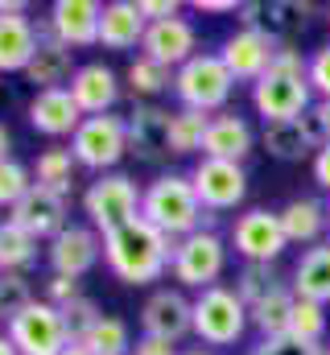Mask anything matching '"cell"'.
Listing matches in <instances>:
<instances>
[{"instance_id":"1","label":"cell","mask_w":330,"mask_h":355,"mask_svg":"<svg viewBox=\"0 0 330 355\" xmlns=\"http://www.w3.org/2000/svg\"><path fill=\"white\" fill-rule=\"evenodd\" d=\"M173 252H177V240H169L165 232L145 223L141 215L103 236V261L116 272V281H124V285L162 281L165 268H173Z\"/></svg>"},{"instance_id":"2","label":"cell","mask_w":330,"mask_h":355,"mask_svg":"<svg viewBox=\"0 0 330 355\" xmlns=\"http://www.w3.org/2000/svg\"><path fill=\"white\" fill-rule=\"evenodd\" d=\"M310 95H314L310 91V58L297 46H277L268 75L260 83H252V107L264 116V124L297 120L314 107Z\"/></svg>"},{"instance_id":"3","label":"cell","mask_w":330,"mask_h":355,"mask_svg":"<svg viewBox=\"0 0 330 355\" xmlns=\"http://www.w3.org/2000/svg\"><path fill=\"white\" fill-rule=\"evenodd\" d=\"M202 202L194 194V182L186 174H162L141 190V219L165 232L169 240H186L202 223Z\"/></svg>"},{"instance_id":"4","label":"cell","mask_w":330,"mask_h":355,"mask_svg":"<svg viewBox=\"0 0 330 355\" xmlns=\"http://www.w3.org/2000/svg\"><path fill=\"white\" fill-rule=\"evenodd\" d=\"M248 306L227 285H211L194 297V335L207 347H232L248 331Z\"/></svg>"},{"instance_id":"5","label":"cell","mask_w":330,"mask_h":355,"mask_svg":"<svg viewBox=\"0 0 330 355\" xmlns=\"http://www.w3.org/2000/svg\"><path fill=\"white\" fill-rule=\"evenodd\" d=\"M232 91H236V79H232V71L223 67L219 54H194L173 75V95L182 99V107H194V112L223 107L232 99Z\"/></svg>"},{"instance_id":"6","label":"cell","mask_w":330,"mask_h":355,"mask_svg":"<svg viewBox=\"0 0 330 355\" xmlns=\"http://www.w3.org/2000/svg\"><path fill=\"white\" fill-rule=\"evenodd\" d=\"M71 153L87 170H112L128 153V120L116 116V112L82 116V124L71 137Z\"/></svg>"},{"instance_id":"7","label":"cell","mask_w":330,"mask_h":355,"mask_svg":"<svg viewBox=\"0 0 330 355\" xmlns=\"http://www.w3.org/2000/svg\"><path fill=\"white\" fill-rule=\"evenodd\" d=\"M82 211H87L91 227L107 236V232H116V227H124L141 215V190L128 174H103L99 182L87 186Z\"/></svg>"},{"instance_id":"8","label":"cell","mask_w":330,"mask_h":355,"mask_svg":"<svg viewBox=\"0 0 330 355\" xmlns=\"http://www.w3.org/2000/svg\"><path fill=\"white\" fill-rule=\"evenodd\" d=\"M4 335L17 347V355H58L67 347V327H62L58 306L37 302V297L4 327Z\"/></svg>"},{"instance_id":"9","label":"cell","mask_w":330,"mask_h":355,"mask_svg":"<svg viewBox=\"0 0 330 355\" xmlns=\"http://www.w3.org/2000/svg\"><path fill=\"white\" fill-rule=\"evenodd\" d=\"M223 265H227V248H223L219 232H194V236L177 240V252H173V281L202 293V289L219 285Z\"/></svg>"},{"instance_id":"10","label":"cell","mask_w":330,"mask_h":355,"mask_svg":"<svg viewBox=\"0 0 330 355\" xmlns=\"http://www.w3.org/2000/svg\"><path fill=\"white\" fill-rule=\"evenodd\" d=\"M236 12H240V29H256V33H264L277 46H293L297 33L306 29L310 4H297V0H252V4H240Z\"/></svg>"},{"instance_id":"11","label":"cell","mask_w":330,"mask_h":355,"mask_svg":"<svg viewBox=\"0 0 330 355\" xmlns=\"http://www.w3.org/2000/svg\"><path fill=\"white\" fill-rule=\"evenodd\" d=\"M232 244L244 261H260V265H272L281 252H285V232H281V215L277 211H264V207H252L236 219L232 227Z\"/></svg>"},{"instance_id":"12","label":"cell","mask_w":330,"mask_h":355,"mask_svg":"<svg viewBox=\"0 0 330 355\" xmlns=\"http://www.w3.org/2000/svg\"><path fill=\"white\" fill-rule=\"evenodd\" d=\"M194 194L207 211H227V207H240L248 194V174L240 162H219V157H202L194 166Z\"/></svg>"},{"instance_id":"13","label":"cell","mask_w":330,"mask_h":355,"mask_svg":"<svg viewBox=\"0 0 330 355\" xmlns=\"http://www.w3.org/2000/svg\"><path fill=\"white\" fill-rule=\"evenodd\" d=\"M67 211H71V202H67V194H58V190H50V186H29V194L12 207V223H21L33 240H54L58 232H67Z\"/></svg>"},{"instance_id":"14","label":"cell","mask_w":330,"mask_h":355,"mask_svg":"<svg viewBox=\"0 0 330 355\" xmlns=\"http://www.w3.org/2000/svg\"><path fill=\"white\" fill-rule=\"evenodd\" d=\"M141 327H145V335H153V339L177 343V339H186V335L194 331V302H190L182 289H157V293L145 302V310H141Z\"/></svg>"},{"instance_id":"15","label":"cell","mask_w":330,"mask_h":355,"mask_svg":"<svg viewBox=\"0 0 330 355\" xmlns=\"http://www.w3.org/2000/svg\"><path fill=\"white\" fill-rule=\"evenodd\" d=\"M272 54H277V42H268L256 29L232 33L223 42V50H219V58H223V67L232 71L236 83H260L268 75V67H272Z\"/></svg>"},{"instance_id":"16","label":"cell","mask_w":330,"mask_h":355,"mask_svg":"<svg viewBox=\"0 0 330 355\" xmlns=\"http://www.w3.org/2000/svg\"><path fill=\"white\" fill-rule=\"evenodd\" d=\"M25 79L37 91H58L62 83L75 79V50L62 46L50 25L37 29V50H33V58H29V67H25Z\"/></svg>"},{"instance_id":"17","label":"cell","mask_w":330,"mask_h":355,"mask_svg":"<svg viewBox=\"0 0 330 355\" xmlns=\"http://www.w3.org/2000/svg\"><path fill=\"white\" fill-rule=\"evenodd\" d=\"M194 46H198V33L186 17H169V21H149L145 29V58L162 62V67H186L194 58Z\"/></svg>"},{"instance_id":"18","label":"cell","mask_w":330,"mask_h":355,"mask_svg":"<svg viewBox=\"0 0 330 355\" xmlns=\"http://www.w3.org/2000/svg\"><path fill=\"white\" fill-rule=\"evenodd\" d=\"M260 141H264L268 157H277V162H306V157H314V153L322 149V137H318V124H314L310 112L297 116V120L264 124Z\"/></svg>"},{"instance_id":"19","label":"cell","mask_w":330,"mask_h":355,"mask_svg":"<svg viewBox=\"0 0 330 355\" xmlns=\"http://www.w3.org/2000/svg\"><path fill=\"white\" fill-rule=\"evenodd\" d=\"M99 17H103V4L95 0H58L50 8V29L62 46L82 50L99 42Z\"/></svg>"},{"instance_id":"20","label":"cell","mask_w":330,"mask_h":355,"mask_svg":"<svg viewBox=\"0 0 330 355\" xmlns=\"http://www.w3.org/2000/svg\"><path fill=\"white\" fill-rule=\"evenodd\" d=\"M99 252H103L99 236H95L91 227H75V223H71L67 232H58V236L50 240V265H54V277H75V281H79L82 272L95 268Z\"/></svg>"},{"instance_id":"21","label":"cell","mask_w":330,"mask_h":355,"mask_svg":"<svg viewBox=\"0 0 330 355\" xmlns=\"http://www.w3.org/2000/svg\"><path fill=\"white\" fill-rule=\"evenodd\" d=\"M169 116L157 103H137L128 116V153H137L141 162H162L169 153Z\"/></svg>"},{"instance_id":"22","label":"cell","mask_w":330,"mask_h":355,"mask_svg":"<svg viewBox=\"0 0 330 355\" xmlns=\"http://www.w3.org/2000/svg\"><path fill=\"white\" fill-rule=\"evenodd\" d=\"M29 124L46 137H75V128L82 124V112L75 103L71 87L58 91H37L29 99Z\"/></svg>"},{"instance_id":"23","label":"cell","mask_w":330,"mask_h":355,"mask_svg":"<svg viewBox=\"0 0 330 355\" xmlns=\"http://www.w3.org/2000/svg\"><path fill=\"white\" fill-rule=\"evenodd\" d=\"M71 95H75V103H79L82 116H103V112H112L116 99H120L116 71L103 67V62H87V67L75 71V79H71Z\"/></svg>"},{"instance_id":"24","label":"cell","mask_w":330,"mask_h":355,"mask_svg":"<svg viewBox=\"0 0 330 355\" xmlns=\"http://www.w3.org/2000/svg\"><path fill=\"white\" fill-rule=\"evenodd\" d=\"M145 29H149V21L137 0H112V4H103V17H99V46L132 50L145 42Z\"/></svg>"},{"instance_id":"25","label":"cell","mask_w":330,"mask_h":355,"mask_svg":"<svg viewBox=\"0 0 330 355\" xmlns=\"http://www.w3.org/2000/svg\"><path fill=\"white\" fill-rule=\"evenodd\" d=\"M256 137L248 128L244 116H211L207 137H202V157H219V162H240L252 153Z\"/></svg>"},{"instance_id":"26","label":"cell","mask_w":330,"mask_h":355,"mask_svg":"<svg viewBox=\"0 0 330 355\" xmlns=\"http://www.w3.org/2000/svg\"><path fill=\"white\" fill-rule=\"evenodd\" d=\"M293 293L306 302L330 306V244H314L302 252V261L293 268Z\"/></svg>"},{"instance_id":"27","label":"cell","mask_w":330,"mask_h":355,"mask_svg":"<svg viewBox=\"0 0 330 355\" xmlns=\"http://www.w3.org/2000/svg\"><path fill=\"white\" fill-rule=\"evenodd\" d=\"M277 215L289 244H318V236L327 232V207L318 198H289Z\"/></svg>"},{"instance_id":"28","label":"cell","mask_w":330,"mask_h":355,"mask_svg":"<svg viewBox=\"0 0 330 355\" xmlns=\"http://www.w3.org/2000/svg\"><path fill=\"white\" fill-rule=\"evenodd\" d=\"M37 50V29L29 17H0V71H25Z\"/></svg>"},{"instance_id":"29","label":"cell","mask_w":330,"mask_h":355,"mask_svg":"<svg viewBox=\"0 0 330 355\" xmlns=\"http://www.w3.org/2000/svg\"><path fill=\"white\" fill-rule=\"evenodd\" d=\"M293 306H297V293H293V285H281L277 293H268L264 302H256V306L248 310V318H252V327H256L264 339H272V335H289Z\"/></svg>"},{"instance_id":"30","label":"cell","mask_w":330,"mask_h":355,"mask_svg":"<svg viewBox=\"0 0 330 355\" xmlns=\"http://www.w3.org/2000/svg\"><path fill=\"white\" fill-rule=\"evenodd\" d=\"M207 124H211V116H207V112H194V107H177V112L169 116V153L186 157V153L202 149Z\"/></svg>"},{"instance_id":"31","label":"cell","mask_w":330,"mask_h":355,"mask_svg":"<svg viewBox=\"0 0 330 355\" xmlns=\"http://www.w3.org/2000/svg\"><path fill=\"white\" fill-rule=\"evenodd\" d=\"M33 257H37V240L21 223L4 219L0 223V272H21L25 265H33Z\"/></svg>"},{"instance_id":"32","label":"cell","mask_w":330,"mask_h":355,"mask_svg":"<svg viewBox=\"0 0 330 355\" xmlns=\"http://www.w3.org/2000/svg\"><path fill=\"white\" fill-rule=\"evenodd\" d=\"M285 281L277 277V265H260V261H244L240 268V277H236V293H240V302H244L248 310L256 306V302H264L268 293H277Z\"/></svg>"},{"instance_id":"33","label":"cell","mask_w":330,"mask_h":355,"mask_svg":"<svg viewBox=\"0 0 330 355\" xmlns=\"http://www.w3.org/2000/svg\"><path fill=\"white\" fill-rule=\"evenodd\" d=\"M82 347H87L91 355H128V352H132V339H128L124 318L103 314V318L91 327V335L82 339Z\"/></svg>"},{"instance_id":"34","label":"cell","mask_w":330,"mask_h":355,"mask_svg":"<svg viewBox=\"0 0 330 355\" xmlns=\"http://www.w3.org/2000/svg\"><path fill=\"white\" fill-rule=\"evenodd\" d=\"M327 331H330L327 306L297 297V306H293V318H289V335H293V339H302V343H314V347H322Z\"/></svg>"},{"instance_id":"35","label":"cell","mask_w":330,"mask_h":355,"mask_svg":"<svg viewBox=\"0 0 330 355\" xmlns=\"http://www.w3.org/2000/svg\"><path fill=\"white\" fill-rule=\"evenodd\" d=\"M71 170H75V153L71 149H46V153H37V166H33L37 186H50L58 194L71 190Z\"/></svg>"},{"instance_id":"36","label":"cell","mask_w":330,"mask_h":355,"mask_svg":"<svg viewBox=\"0 0 330 355\" xmlns=\"http://www.w3.org/2000/svg\"><path fill=\"white\" fill-rule=\"evenodd\" d=\"M128 87H132V95H162L169 83H173V75H169V67H162V62H153V58H137L132 67H128Z\"/></svg>"},{"instance_id":"37","label":"cell","mask_w":330,"mask_h":355,"mask_svg":"<svg viewBox=\"0 0 330 355\" xmlns=\"http://www.w3.org/2000/svg\"><path fill=\"white\" fill-rule=\"evenodd\" d=\"M58 314H62V327H67V343H82V339L91 335V327L103 318V314H99V306H95L91 297H75V302H71V306H62Z\"/></svg>"},{"instance_id":"38","label":"cell","mask_w":330,"mask_h":355,"mask_svg":"<svg viewBox=\"0 0 330 355\" xmlns=\"http://www.w3.org/2000/svg\"><path fill=\"white\" fill-rule=\"evenodd\" d=\"M29 302H33V293H29V281L21 272H0V322L8 327Z\"/></svg>"},{"instance_id":"39","label":"cell","mask_w":330,"mask_h":355,"mask_svg":"<svg viewBox=\"0 0 330 355\" xmlns=\"http://www.w3.org/2000/svg\"><path fill=\"white\" fill-rule=\"evenodd\" d=\"M29 186H33V182H29V170H25L21 162H12V157L0 162V207L12 211V207L29 194Z\"/></svg>"},{"instance_id":"40","label":"cell","mask_w":330,"mask_h":355,"mask_svg":"<svg viewBox=\"0 0 330 355\" xmlns=\"http://www.w3.org/2000/svg\"><path fill=\"white\" fill-rule=\"evenodd\" d=\"M252 355H322V347H314V343H302V339H293V335H272V339H260Z\"/></svg>"},{"instance_id":"41","label":"cell","mask_w":330,"mask_h":355,"mask_svg":"<svg viewBox=\"0 0 330 355\" xmlns=\"http://www.w3.org/2000/svg\"><path fill=\"white\" fill-rule=\"evenodd\" d=\"M310 91L318 99H330V46H318L310 54Z\"/></svg>"},{"instance_id":"42","label":"cell","mask_w":330,"mask_h":355,"mask_svg":"<svg viewBox=\"0 0 330 355\" xmlns=\"http://www.w3.org/2000/svg\"><path fill=\"white\" fill-rule=\"evenodd\" d=\"M75 297H82L75 277H50V285H46V302H50V306L62 310V306H71Z\"/></svg>"},{"instance_id":"43","label":"cell","mask_w":330,"mask_h":355,"mask_svg":"<svg viewBox=\"0 0 330 355\" xmlns=\"http://www.w3.org/2000/svg\"><path fill=\"white\" fill-rule=\"evenodd\" d=\"M128 355H182V352H177V343H169V339L141 335V339H137V347H132Z\"/></svg>"},{"instance_id":"44","label":"cell","mask_w":330,"mask_h":355,"mask_svg":"<svg viewBox=\"0 0 330 355\" xmlns=\"http://www.w3.org/2000/svg\"><path fill=\"white\" fill-rule=\"evenodd\" d=\"M137 4H141L145 21H169V17H177V0H137Z\"/></svg>"},{"instance_id":"45","label":"cell","mask_w":330,"mask_h":355,"mask_svg":"<svg viewBox=\"0 0 330 355\" xmlns=\"http://www.w3.org/2000/svg\"><path fill=\"white\" fill-rule=\"evenodd\" d=\"M310 116H314V124H318L322 145H330V99H318V103L310 107Z\"/></svg>"},{"instance_id":"46","label":"cell","mask_w":330,"mask_h":355,"mask_svg":"<svg viewBox=\"0 0 330 355\" xmlns=\"http://www.w3.org/2000/svg\"><path fill=\"white\" fill-rule=\"evenodd\" d=\"M314 182H318L322 190H330V145H322V149L314 153Z\"/></svg>"},{"instance_id":"47","label":"cell","mask_w":330,"mask_h":355,"mask_svg":"<svg viewBox=\"0 0 330 355\" xmlns=\"http://www.w3.org/2000/svg\"><path fill=\"white\" fill-rule=\"evenodd\" d=\"M194 8L198 12H236L240 4L236 0H194Z\"/></svg>"},{"instance_id":"48","label":"cell","mask_w":330,"mask_h":355,"mask_svg":"<svg viewBox=\"0 0 330 355\" xmlns=\"http://www.w3.org/2000/svg\"><path fill=\"white\" fill-rule=\"evenodd\" d=\"M29 4L25 0H0V17H25Z\"/></svg>"},{"instance_id":"49","label":"cell","mask_w":330,"mask_h":355,"mask_svg":"<svg viewBox=\"0 0 330 355\" xmlns=\"http://www.w3.org/2000/svg\"><path fill=\"white\" fill-rule=\"evenodd\" d=\"M8 145H12V137H8V128L0 124V162H8Z\"/></svg>"},{"instance_id":"50","label":"cell","mask_w":330,"mask_h":355,"mask_svg":"<svg viewBox=\"0 0 330 355\" xmlns=\"http://www.w3.org/2000/svg\"><path fill=\"white\" fill-rule=\"evenodd\" d=\"M58 355H91V352H87L82 343H67V347H62V352H58Z\"/></svg>"},{"instance_id":"51","label":"cell","mask_w":330,"mask_h":355,"mask_svg":"<svg viewBox=\"0 0 330 355\" xmlns=\"http://www.w3.org/2000/svg\"><path fill=\"white\" fill-rule=\"evenodd\" d=\"M0 355H17V347L8 343V335H0Z\"/></svg>"},{"instance_id":"52","label":"cell","mask_w":330,"mask_h":355,"mask_svg":"<svg viewBox=\"0 0 330 355\" xmlns=\"http://www.w3.org/2000/svg\"><path fill=\"white\" fill-rule=\"evenodd\" d=\"M182 355H211V352H202V347H190V352H182Z\"/></svg>"},{"instance_id":"53","label":"cell","mask_w":330,"mask_h":355,"mask_svg":"<svg viewBox=\"0 0 330 355\" xmlns=\"http://www.w3.org/2000/svg\"><path fill=\"white\" fill-rule=\"evenodd\" d=\"M327 232H330V202H327Z\"/></svg>"},{"instance_id":"54","label":"cell","mask_w":330,"mask_h":355,"mask_svg":"<svg viewBox=\"0 0 330 355\" xmlns=\"http://www.w3.org/2000/svg\"><path fill=\"white\" fill-rule=\"evenodd\" d=\"M322 355H330V347H322Z\"/></svg>"}]
</instances>
